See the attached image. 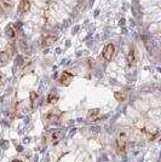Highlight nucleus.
I'll return each instance as SVG.
<instances>
[{
  "instance_id": "obj_5",
  "label": "nucleus",
  "mask_w": 161,
  "mask_h": 162,
  "mask_svg": "<svg viewBox=\"0 0 161 162\" xmlns=\"http://www.w3.org/2000/svg\"><path fill=\"white\" fill-rule=\"evenodd\" d=\"M64 137V132L63 131H55V132H52L51 133V141L52 144H58L62 138Z\"/></svg>"
},
{
  "instance_id": "obj_6",
  "label": "nucleus",
  "mask_w": 161,
  "mask_h": 162,
  "mask_svg": "<svg viewBox=\"0 0 161 162\" xmlns=\"http://www.w3.org/2000/svg\"><path fill=\"white\" fill-rule=\"evenodd\" d=\"M135 64H136V53H135L133 47H131L130 51H129V55H127V65H129V69L133 68Z\"/></svg>"
},
{
  "instance_id": "obj_15",
  "label": "nucleus",
  "mask_w": 161,
  "mask_h": 162,
  "mask_svg": "<svg viewBox=\"0 0 161 162\" xmlns=\"http://www.w3.org/2000/svg\"><path fill=\"white\" fill-rule=\"evenodd\" d=\"M4 81H5V76H4L3 74H0V86L4 84Z\"/></svg>"
},
{
  "instance_id": "obj_16",
  "label": "nucleus",
  "mask_w": 161,
  "mask_h": 162,
  "mask_svg": "<svg viewBox=\"0 0 161 162\" xmlns=\"http://www.w3.org/2000/svg\"><path fill=\"white\" fill-rule=\"evenodd\" d=\"M12 162H22L21 160H12Z\"/></svg>"
},
{
  "instance_id": "obj_13",
  "label": "nucleus",
  "mask_w": 161,
  "mask_h": 162,
  "mask_svg": "<svg viewBox=\"0 0 161 162\" xmlns=\"http://www.w3.org/2000/svg\"><path fill=\"white\" fill-rule=\"evenodd\" d=\"M6 33L10 38H16V28L13 26H9L6 29Z\"/></svg>"
},
{
  "instance_id": "obj_12",
  "label": "nucleus",
  "mask_w": 161,
  "mask_h": 162,
  "mask_svg": "<svg viewBox=\"0 0 161 162\" xmlns=\"http://www.w3.org/2000/svg\"><path fill=\"white\" fill-rule=\"evenodd\" d=\"M98 114H99V109H92V110L88 111L87 117H88V120H96Z\"/></svg>"
},
{
  "instance_id": "obj_2",
  "label": "nucleus",
  "mask_w": 161,
  "mask_h": 162,
  "mask_svg": "<svg viewBox=\"0 0 161 162\" xmlns=\"http://www.w3.org/2000/svg\"><path fill=\"white\" fill-rule=\"evenodd\" d=\"M114 52H115V46L113 44H108V45L104 47L102 56H103V58L105 61H110L113 58V56H114Z\"/></svg>"
},
{
  "instance_id": "obj_1",
  "label": "nucleus",
  "mask_w": 161,
  "mask_h": 162,
  "mask_svg": "<svg viewBox=\"0 0 161 162\" xmlns=\"http://www.w3.org/2000/svg\"><path fill=\"white\" fill-rule=\"evenodd\" d=\"M127 141H129V133L127 131H120L116 138V145L119 149V152H125L127 147Z\"/></svg>"
},
{
  "instance_id": "obj_14",
  "label": "nucleus",
  "mask_w": 161,
  "mask_h": 162,
  "mask_svg": "<svg viewBox=\"0 0 161 162\" xmlns=\"http://www.w3.org/2000/svg\"><path fill=\"white\" fill-rule=\"evenodd\" d=\"M37 98H38V95L35 93L34 91H32V92H30V105H32V108L35 106V102H37Z\"/></svg>"
},
{
  "instance_id": "obj_4",
  "label": "nucleus",
  "mask_w": 161,
  "mask_h": 162,
  "mask_svg": "<svg viewBox=\"0 0 161 162\" xmlns=\"http://www.w3.org/2000/svg\"><path fill=\"white\" fill-rule=\"evenodd\" d=\"M12 56V50L5 48V50H0V64L6 63Z\"/></svg>"
},
{
  "instance_id": "obj_9",
  "label": "nucleus",
  "mask_w": 161,
  "mask_h": 162,
  "mask_svg": "<svg viewBox=\"0 0 161 162\" xmlns=\"http://www.w3.org/2000/svg\"><path fill=\"white\" fill-rule=\"evenodd\" d=\"M61 116V113L60 111H57V110H51V111H49L46 115H44V119L45 120H56V119H58Z\"/></svg>"
},
{
  "instance_id": "obj_11",
  "label": "nucleus",
  "mask_w": 161,
  "mask_h": 162,
  "mask_svg": "<svg viewBox=\"0 0 161 162\" xmlns=\"http://www.w3.org/2000/svg\"><path fill=\"white\" fill-rule=\"evenodd\" d=\"M58 102V95L55 93V92H51L49 96H47V103L49 104H56Z\"/></svg>"
},
{
  "instance_id": "obj_10",
  "label": "nucleus",
  "mask_w": 161,
  "mask_h": 162,
  "mask_svg": "<svg viewBox=\"0 0 161 162\" xmlns=\"http://www.w3.org/2000/svg\"><path fill=\"white\" fill-rule=\"evenodd\" d=\"M126 97H127L126 91H116V92L114 93V98H115L116 100H119V102L125 100V99H126Z\"/></svg>"
},
{
  "instance_id": "obj_7",
  "label": "nucleus",
  "mask_w": 161,
  "mask_h": 162,
  "mask_svg": "<svg viewBox=\"0 0 161 162\" xmlns=\"http://www.w3.org/2000/svg\"><path fill=\"white\" fill-rule=\"evenodd\" d=\"M29 10H30V1H29V0H21L20 7H18V12H20V15L27 13Z\"/></svg>"
},
{
  "instance_id": "obj_3",
  "label": "nucleus",
  "mask_w": 161,
  "mask_h": 162,
  "mask_svg": "<svg viewBox=\"0 0 161 162\" xmlns=\"http://www.w3.org/2000/svg\"><path fill=\"white\" fill-rule=\"evenodd\" d=\"M73 78H74V75H73V73H70V71H63V73L61 74V78H60V84L62 85V86H68L70 82H71V80H73Z\"/></svg>"
},
{
  "instance_id": "obj_17",
  "label": "nucleus",
  "mask_w": 161,
  "mask_h": 162,
  "mask_svg": "<svg viewBox=\"0 0 161 162\" xmlns=\"http://www.w3.org/2000/svg\"><path fill=\"white\" fill-rule=\"evenodd\" d=\"M1 15H3V10L0 9V17H1Z\"/></svg>"
},
{
  "instance_id": "obj_8",
  "label": "nucleus",
  "mask_w": 161,
  "mask_h": 162,
  "mask_svg": "<svg viewBox=\"0 0 161 162\" xmlns=\"http://www.w3.org/2000/svg\"><path fill=\"white\" fill-rule=\"evenodd\" d=\"M56 39H57V35H55V34L46 35V37L44 38V40H43V46H50L52 43L56 41Z\"/></svg>"
}]
</instances>
